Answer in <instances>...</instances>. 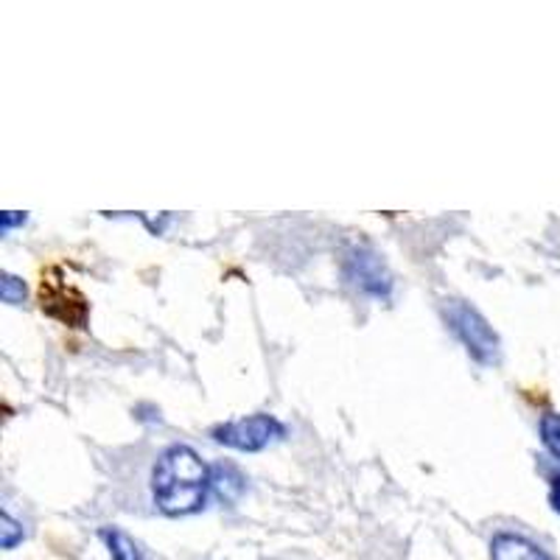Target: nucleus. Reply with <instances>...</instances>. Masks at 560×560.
Listing matches in <instances>:
<instances>
[{
  "mask_svg": "<svg viewBox=\"0 0 560 560\" xmlns=\"http://www.w3.org/2000/svg\"><path fill=\"white\" fill-rule=\"evenodd\" d=\"M490 558L493 560H552V555L544 552L538 544L516 533H499L490 541Z\"/></svg>",
  "mask_w": 560,
  "mask_h": 560,
  "instance_id": "obj_6",
  "label": "nucleus"
},
{
  "mask_svg": "<svg viewBox=\"0 0 560 560\" xmlns=\"http://www.w3.org/2000/svg\"><path fill=\"white\" fill-rule=\"evenodd\" d=\"M39 300H43V312L51 314V317H59V312H62L59 306H68L70 325H73V328H82V325L88 323V300H84L77 289H68L65 283L54 280L51 272L43 278Z\"/></svg>",
  "mask_w": 560,
  "mask_h": 560,
  "instance_id": "obj_4",
  "label": "nucleus"
},
{
  "mask_svg": "<svg viewBox=\"0 0 560 560\" xmlns=\"http://www.w3.org/2000/svg\"><path fill=\"white\" fill-rule=\"evenodd\" d=\"M283 423L272 415H249L242 420H230L222 427L213 429V440L222 443L228 448H236V452H261L269 443L283 438Z\"/></svg>",
  "mask_w": 560,
  "mask_h": 560,
  "instance_id": "obj_3",
  "label": "nucleus"
},
{
  "mask_svg": "<svg viewBox=\"0 0 560 560\" xmlns=\"http://www.w3.org/2000/svg\"><path fill=\"white\" fill-rule=\"evenodd\" d=\"M443 312H446L448 328L457 334L459 342L465 345V350H468L479 364L499 362L497 331L490 328V323L477 312V308L468 306L465 300H446Z\"/></svg>",
  "mask_w": 560,
  "mask_h": 560,
  "instance_id": "obj_2",
  "label": "nucleus"
},
{
  "mask_svg": "<svg viewBox=\"0 0 560 560\" xmlns=\"http://www.w3.org/2000/svg\"><path fill=\"white\" fill-rule=\"evenodd\" d=\"M0 298H3V303H23V298H26V283L20 278H14V275H3V280H0Z\"/></svg>",
  "mask_w": 560,
  "mask_h": 560,
  "instance_id": "obj_10",
  "label": "nucleus"
},
{
  "mask_svg": "<svg viewBox=\"0 0 560 560\" xmlns=\"http://www.w3.org/2000/svg\"><path fill=\"white\" fill-rule=\"evenodd\" d=\"M18 222H26V217H14V210H7V213H3V233H9Z\"/></svg>",
  "mask_w": 560,
  "mask_h": 560,
  "instance_id": "obj_12",
  "label": "nucleus"
},
{
  "mask_svg": "<svg viewBox=\"0 0 560 560\" xmlns=\"http://www.w3.org/2000/svg\"><path fill=\"white\" fill-rule=\"evenodd\" d=\"M213 471L191 446H172L160 454L152 471V497L166 516H191L208 502Z\"/></svg>",
  "mask_w": 560,
  "mask_h": 560,
  "instance_id": "obj_1",
  "label": "nucleus"
},
{
  "mask_svg": "<svg viewBox=\"0 0 560 560\" xmlns=\"http://www.w3.org/2000/svg\"><path fill=\"white\" fill-rule=\"evenodd\" d=\"M20 541H23V527L3 510V516H0V544H3V549H14Z\"/></svg>",
  "mask_w": 560,
  "mask_h": 560,
  "instance_id": "obj_9",
  "label": "nucleus"
},
{
  "mask_svg": "<svg viewBox=\"0 0 560 560\" xmlns=\"http://www.w3.org/2000/svg\"><path fill=\"white\" fill-rule=\"evenodd\" d=\"M549 504H552L555 513H560V477L552 479V488H549Z\"/></svg>",
  "mask_w": 560,
  "mask_h": 560,
  "instance_id": "obj_11",
  "label": "nucleus"
},
{
  "mask_svg": "<svg viewBox=\"0 0 560 560\" xmlns=\"http://www.w3.org/2000/svg\"><path fill=\"white\" fill-rule=\"evenodd\" d=\"M345 272H348V278L353 280L362 292L378 294V298L387 294L389 287H393L387 269L378 261V255L364 253V249H357V253L348 255V267H345Z\"/></svg>",
  "mask_w": 560,
  "mask_h": 560,
  "instance_id": "obj_5",
  "label": "nucleus"
},
{
  "mask_svg": "<svg viewBox=\"0 0 560 560\" xmlns=\"http://www.w3.org/2000/svg\"><path fill=\"white\" fill-rule=\"evenodd\" d=\"M541 443L552 457L560 459V415L549 412L541 418Z\"/></svg>",
  "mask_w": 560,
  "mask_h": 560,
  "instance_id": "obj_8",
  "label": "nucleus"
},
{
  "mask_svg": "<svg viewBox=\"0 0 560 560\" xmlns=\"http://www.w3.org/2000/svg\"><path fill=\"white\" fill-rule=\"evenodd\" d=\"M98 538L107 544L109 558L113 560H140V552H138V547H135V541L129 538L127 533H121V529L104 527V529H98Z\"/></svg>",
  "mask_w": 560,
  "mask_h": 560,
  "instance_id": "obj_7",
  "label": "nucleus"
}]
</instances>
